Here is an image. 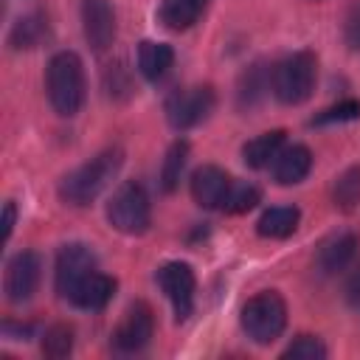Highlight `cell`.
I'll return each instance as SVG.
<instances>
[{
    "label": "cell",
    "instance_id": "e0dca14e",
    "mask_svg": "<svg viewBox=\"0 0 360 360\" xmlns=\"http://www.w3.org/2000/svg\"><path fill=\"white\" fill-rule=\"evenodd\" d=\"M48 37H51L48 17L42 11H28V14L17 17L14 25L8 28V48L11 51H31V48H39Z\"/></svg>",
    "mask_w": 360,
    "mask_h": 360
},
{
    "label": "cell",
    "instance_id": "ba28073f",
    "mask_svg": "<svg viewBox=\"0 0 360 360\" xmlns=\"http://www.w3.org/2000/svg\"><path fill=\"white\" fill-rule=\"evenodd\" d=\"M42 278V259L37 250H20L6 262L3 273V292L11 304H25L39 290Z\"/></svg>",
    "mask_w": 360,
    "mask_h": 360
},
{
    "label": "cell",
    "instance_id": "2e32d148",
    "mask_svg": "<svg viewBox=\"0 0 360 360\" xmlns=\"http://www.w3.org/2000/svg\"><path fill=\"white\" fill-rule=\"evenodd\" d=\"M270 70H273V65L256 59L239 73V79H236V107L239 110H253L262 104V98L270 93Z\"/></svg>",
    "mask_w": 360,
    "mask_h": 360
},
{
    "label": "cell",
    "instance_id": "52a82bcc",
    "mask_svg": "<svg viewBox=\"0 0 360 360\" xmlns=\"http://www.w3.org/2000/svg\"><path fill=\"white\" fill-rule=\"evenodd\" d=\"M93 270H98V259L93 253L90 245L84 242H68L59 248L56 253V264H53V287L59 292V298L68 301V295L73 292V287L90 276Z\"/></svg>",
    "mask_w": 360,
    "mask_h": 360
},
{
    "label": "cell",
    "instance_id": "30bf717a",
    "mask_svg": "<svg viewBox=\"0 0 360 360\" xmlns=\"http://www.w3.org/2000/svg\"><path fill=\"white\" fill-rule=\"evenodd\" d=\"M152 335H155V315H152L149 304L135 301L127 307L124 318L118 321V326L112 332V346L121 354H135V352L146 349Z\"/></svg>",
    "mask_w": 360,
    "mask_h": 360
},
{
    "label": "cell",
    "instance_id": "d6986e66",
    "mask_svg": "<svg viewBox=\"0 0 360 360\" xmlns=\"http://www.w3.org/2000/svg\"><path fill=\"white\" fill-rule=\"evenodd\" d=\"M284 141H287L284 129H270V132H262V135L250 138L242 146V163L248 169H270V163L278 155V149L284 146Z\"/></svg>",
    "mask_w": 360,
    "mask_h": 360
},
{
    "label": "cell",
    "instance_id": "44dd1931",
    "mask_svg": "<svg viewBox=\"0 0 360 360\" xmlns=\"http://www.w3.org/2000/svg\"><path fill=\"white\" fill-rule=\"evenodd\" d=\"M174 65V51L166 42H155V39H143L138 45V70L146 82H158L169 73V68Z\"/></svg>",
    "mask_w": 360,
    "mask_h": 360
},
{
    "label": "cell",
    "instance_id": "f1b7e54d",
    "mask_svg": "<svg viewBox=\"0 0 360 360\" xmlns=\"http://www.w3.org/2000/svg\"><path fill=\"white\" fill-rule=\"evenodd\" d=\"M0 225H3V245H6V242L11 239V233H14V225H17V202H14V200H6Z\"/></svg>",
    "mask_w": 360,
    "mask_h": 360
},
{
    "label": "cell",
    "instance_id": "603a6c76",
    "mask_svg": "<svg viewBox=\"0 0 360 360\" xmlns=\"http://www.w3.org/2000/svg\"><path fill=\"white\" fill-rule=\"evenodd\" d=\"M186 160H188V143L183 138H177L169 149H166V158L160 163V188L166 194L177 191L180 186V177H183V169H186Z\"/></svg>",
    "mask_w": 360,
    "mask_h": 360
},
{
    "label": "cell",
    "instance_id": "ffe728a7",
    "mask_svg": "<svg viewBox=\"0 0 360 360\" xmlns=\"http://www.w3.org/2000/svg\"><path fill=\"white\" fill-rule=\"evenodd\" d=\"M298 222H301V211L295 205H273L262 211V217L256 219V233L264 239H287L295 233Z\"/></svg>",
    "mask_w": 360,
    "mask_h": 360
},
{
    "label": "cell",
    "instance_id": "9c48e42d",
    "mask_svg": "<svg viewBox=\"0 0 360 360\" xmlns=\"http://www.w3.org/2000/svg\"><path fill=\"white\" fill-rule=\"evenodd\" d=\"M160 290L166 292L172 309H174V321H186L194 312V292H197V276L191 270V264L186 262H166L158 267L155 273Z\"/></svg>",
    "mask_w": 360,
    "mask_h": 360
},
{
    "label": "cell",
    "instance_id": "5b68a950",
    "mask_svg": "<svg viewBox=\"0 0 360 360\" xmlns=\"http://www.w3.org/2000/svg\"><path fill=\"white\" fill-rule=\"evenodd\" d=\"M107 222H110V228H115L118 233H127V236L146 233L152 225V202H149L146 188L135 180L121 183L107 202Z\"/></svg>",
    "mask_w": 360,
    "mask_h": 360
},
{
    "label": "cell",
    "instance_id": "83f0119b",
    "mask_svg": "<svg viewBox=\"0 0 360 360\" xmlns=\"http://www.w3.org/2000/svg\"><path fill=\"white\" fill-rule=\"evenodd\" d=\"M343 42L349 51H360V0H354L343 14Z\"/></svg>",
    "mask_w": 360,
    "mask_h": 360
},
{
    "label": "cell",
    "instance_id": "8992f818",
    "mask_svg": "<svg viewBox=\"0 0 360 360\" xmlns=\"http://www.w3.org/2000/svg\"><path fill=\"white\" fill-rule=\"evenodd\" d=\"M217 107V96L211 84H191V87H180L174 93H169L163 112L172 129L186 132L194 129L197 124H202Z\"/></svg>",
    "mask_w": 360,
    "mask_h": 360
},
{
    "label": "cell",
    "instance_id": "484cf974",
    "mask_svg": "<svg viewBox=\"0 0 360 360\" xmlns=\"http://www.w3.org/2000/svg\"><path fill=\"white\" fill-rule=\"evenodd\" d=\"M259 202H262L259 186H253V183H233L222 211H228V214H248V211H253Z\"/></svg>",
    "mask_w": 360,
    "mask_h": 360
},
{
    "label": "cell",
    "instance_id": "d4e9b609",
    "mask_svg": "<svg viewBox=\"0 0 360 360\" xmlns=\"http://www.w3.org/2000/svg\"><path fill=\"white\" fill-rule=\"evenodd\" d=\"M329 349L323 346L321 338L315 335H298L295 340L287 343V349L281 352V360H326Z\"/></svg>",
    "mask_w": 360,
    "mask_h": 360
},
{
    "label": "cell",
    "instance_id": "7c38bea8",
    "mask_svg": "<svg viewBox=\"0 0 360 360\" xmlns=\"http://www.w3.org/2000/svg\"><path fill=\"white\" fill-rule=\"evenodd\" d=\"M231 186H233V177L219 169V166H200L194 174H191V200L205 208V211H222L225 208V200L231 194Z\"/></svg>",
    "mask_w": 360,
    "mask_h": 360
},
{
    "label": "cell",
    "instance_id": "4dcf8cb0",
    "mask_svg": "<svg viewBox=\"0 0 360 360\" xmlns=\"http://www.w3.org/2000/svg\"><path fill=\"white\" fill-rule=\"evenodd\" d=\"M346 301L349 307H360V267L346 278Z\"/></svg>",
    "mask_w": 360,
    "mask_h": 360
},
{
    "label": "cell",
    "instance_id": "7a4b0ae2",
    "mask_svg": "<svg viewBox=\"0 0 360 360\" xmlns=\"http://www.w3.org/2000/svg\"><path fill=\"white\" fill-rule=\"evenodd\" d=\"M45 93L56 115L73 118L87 96V82H84V65L79 53L73 51H56L48 59L45 68Z\"/></svg>",
    "mask_w": 360,
    "mask_h": 360
},
{
    "label": "cell",
    "instance_id": "cb8c5ba5",
    "mask_svg": "<svg viewBox=\"0 0 360 360\" xmlns=\"http://www.w3.org/2000/svg\"><path fill=\"white\" fill-rule=\"evenodd\" d=\"M73 352V326L68 323H51L42 332V354L45 357H68Z\"/></svg>",
    "mask_w": 360,
    "mask_h": 360
},
{
    "label": "cell",
    "instance_id": "5bb4252c",
    "mask_svg": "<svg viewBox=\"0 0 360 360\" xmlns=\"http://www.w3.org/2000/svg\"><path fill=\"white\" fill-rule=\"evenodd\" d=\"M112 295H115V278L101 270H93L73 287V292L68 295V304L84 312H98L112 301Z\"/></svg>",
    "mask_w": 360,
    "mask_h": 360
},
{
    "label": "cell",
    "instance_id": "4316f807",
    "mask_svg": "<svg viewBox=\"0 0 360 360\" xmlns=\"http://www.w3.org/2000/svg\"><path fill=\"white\" fill-rule=\"evenodd\" d=\"M357 118H360V101L357 98H343V101L321 110L309 124L323 127V124H346V121H357Z\"/></svg>",
    "mask_w": 360,
    "mask_h": 360
},
{
    "label": "cell",
    "instance_id": "ac0fdd59",
    "mask_svg": "<svg viewBox=\"0 0 360 360\" xmlns=\"http://www.w3.org/2000/svg\"><path fill=\"white\" fill-rule=\"evenodd\" d=\"M208 8V0H160L158 22L169 31H186L191 28Z\"/></svg>",
    "mask_w": 360,
    "mask_h": 360
},
{
    "label": "cell",
    "instance_id": "277c9868",
    "mask_svg": "<svg viewBox=\"0 0 360 360\" xmlns=\"http://www.w3.org/2000/svg\"><path fill=\"white\" fill-rule=\"evenodd\" d=\"M239 326L259 346L278 340L281 332L287 329V301L276 290H262V292L250 295L242 304Z\"/></svg>",
    "mask_w": 360,
    "mask_h": 360
},
{
    "label": "cell",
    "instance_id": "f546056e",
    "mask_svg": "<svg viewBox=\"0 0 360 360\" xmlns=\"http://www.w3.org/2000/svg\"><path fill=\"white\" fill-rule=\"evenodd\" d=\"M3 335L11 340H25L31 338V323H17V321H6L3 323Z\"/></svg>",
    "mask_w": 360,
    "mask_h": 360
},
{
    "label": "cell",
    "instance_id": "3957f363",
    "mask_svg": "<svg viewBox=\"0 0 360 360\" xmlns=\"http://www.w3.org/2000/svg\"><path fill=\"white\" fill-rule=\"evenodd\" d=\"M318 82V56L312 51H292L278 59L270 70V93L276 101L295 107L304 104Z\"/></svg>",
    "mask_w": 360,
    "mask_h": 360
},
{
    "label": "cell",
    "instance_id": "8fae6325",
    "mask_svg": "<svg viewBox=\"0 0 360 360\" xmlns=\"http://www.w3.org/2000/svg\"><path fill=\"white\" fill-rule=\"evenodd\" d=\"M82 34L87 45L101 53L115 42V11L110 0H82Z\"/></svg>",
    "mask_w": 360,
    "mask_h": 360
},
{
    "label": "cell",
    "instance_id": "4fadbf2b",
    "mask_svg": "<svg viewBox=\"0 0 360 360\" xmlns=\"http://www.w3.org/2000/svg\"><path fill=\"white\" fill-rule=\"evenodd\" d=\"M354 256H357V236L352 231H338L318 245L315 270L321 276H338L354 262Z\"/></svg>",
    "mask_w": 360,
    "mask_h": 360
},
{
    "label": "cell",
    "instance_id": "9a60e30c",
    "mask_svg": "<svg viewBox=\"0 0 360 360\" xmlns=\"http://www.w3.org/2000/svg\"><path fill=\"white\" fill-rule=\"evenodd\" d=\"M312 169V152L304 143H284L270 163V174L278 186L301 183Z\"/></svg>",
    "mask_w": 360,
    "mask_h": 360
},
{
    "label": "cell",
    "instance_id": "7402d4cb",
    "mask_svg": "<svg viewBox=\"0 0 360 360\" xmlns=\"http://www.w3.org/2000/svg\"><path fill=\"white\" fill-rule=\"evenodd\" d=\"M332 202L343 214H352L360 208V166H349L335 177Z\"/></svg>",
    "mask_w": 360,
    "mask_h": 360
},
{
    "label": "cell",
    "instance_id": "6da1fadb",
    "mask_svg": "<svg viewBox=\"0 0 360 360\" xmlns=\"http://www.w3.org/2000/svg\"><path fill=\"white\" fill-rule=\"evenodd\" d=\"M121 166H124V152L118 146H110V149L93 155L90 160L70 169L59 180V188H56L59 200L65 205H73V208H84V205L96 202L98 194L118 177Z\"/></svg>",
    "mask_w": 360,
    "mask_h": 360
}]
</instances>
